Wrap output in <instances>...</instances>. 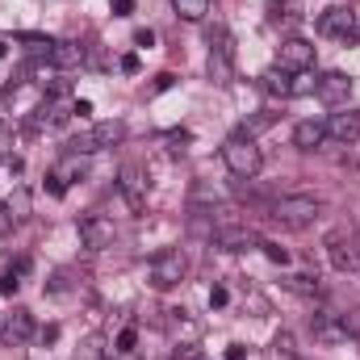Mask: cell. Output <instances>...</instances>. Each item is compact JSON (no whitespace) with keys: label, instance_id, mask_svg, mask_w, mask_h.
Listing matches in <instances>:
<instances>
[{"label":"cell","instance_id":"obj_1","mask_svg":"<svg viewBox=\"0 0 360 360\" xmlns=\"http://www.w3.org/2000/svg\"><path fill=\"white\" fill-rule=\"evenodd\" d=\"M222 160H226V168L239 180L260 176V164H264V155H260V147H256V139H252L248 130H235V134L222 143Z\"/></svg>","mask_w":360,"mask_h":360},{"label":"cell","instance_id":"obj_2","mask_svg":"<svg viewBox=\"0 0 360 360\" xmlns=\"http://www.w3.org/2000/svg\"><path fill=\"white\" fill-rule=\"evenodd\" d=\"M269 214L281 222V226H310L319 214H323V201L319 197H310V193H289V197H276L269 205Z\"/></svg>","mask_w":360,"mask_h":360},{"label":"cell","instance_id":"obj_3","mask_svg":"<svg viewBox=\"0 0 360 360\" xmlns=\"http://www.w3.org/2000/svg\"><path fill=\"white\" fill-rule=\"evenodd\" d=\"M126 139V126L122 122H96L92 130L84 134H76L68 147H72V155H92V151H105V147H117Z\"/></svg>","mask_w":360,"mask_h":360},{"label":"cell","instance_id":"obj_4","mask_svg":"<svg viewBox=\"0 0 360 360\" xmlns=\"http://www.w3.org/2000/svg\"><path fill=\"white\" fill-rule=\"evenodd\" d=\"M327 256L335 272H356L360 269V239L352 231H331L327 235Z\"/></svg>","mask_w":360,"mask_h":360},{"label":"cell","instance_id":"obj_5","mask_svg":"<svg viewBox=\"0 0 360 360\" xmlns=\"http://www.w3.org/2000/svg\"><path fill=\"white\" fill-rule=\"evenodd\" d=\"M184 252L180 248H168V252H160L155 260H151V285L155 289H172V285H180L184 281Z\"/></svg>","mask_w":360,"mask_h":360},{"label":"cell","instance_id":"obj_6","mask_svg":"<svg viewBox=\"0 0 360 360\" xmlns=\"http://www.w3.org/2000/svg\"><path fill=\"white\" fill-rule=\"evenodd\" d=\"M276 68H285V72H310L314 68V46L306 38H285L276 46Z\"/></svg>","mask_w":360,"mask_h":360},{"label":"cell","instance_id":"obj_7","mask_svg":"<svg viewBox=\"0 0 360 360\" xmlns=\"http://www.w3.org/2000/svg\"><path fill=\"white\" fill-rule=\"evenodd\" d=\"M117 188H122V197H126V205H130L134 214L147 205V172H143L139 164H126V168L117 172Z\"/></svg>","mask_w":360,"mask_h":360},{"label":"cell","instance_id":"obj_8","mask_svg":"<svg viewBox=\"0 0 360 360\" xmlns=\"http://www.w3.org/2000/svg\"><path fill=\"white\" fill-rule=\"evenodd\" d=\"M80 243H84L89 252L109 248V243H113V222L101 218V214H84V218H80Z\"/></svg>","mask_w":360,"mask_h":360},{"label":"cell","instance_id":"obj_9","mask_svg":"<svg viewBox=\"0 0 360 360\" xmlns=\"http://www.w3.org/2000/svg\"><path fill=\"white\" fill-rule=\"evenodd\" d=\"M314 92H319L323 105H344V101L352 96V80H348L344 72H323V76L314 80Z\"/></svg>","mask_w":360,"mask_h":360},{"label":"cell","instance_id":"obj_10","mask_svg":"<svg viewBox=\"0 0 360 360\" xmlns=\"http://www.w3.org/2000/svg\"><path fill=\"white\" fill-rule=\"evenodd\" d=\"M214 243H218L222 252H248V248H260V239H256L252 226H231V222L214 231Z\"/></svg>","mask_w":360,"mask_h":360},{"label":"cell","instance_id":"obj_11","mask_svg":"<svg viewBox=\"0 0 360 360\" xmlns=\"http://www.w3.org/2000/svg\"><path fill=\"white\" fill-rule=\"evenodd\" d=\"M323 143H327V122H323V117H306V122L293 126V147H302V151H319Z\"/></svg>","mask_w":360,"mask_h":360},{"label":"cell","instance_id":"obj_12","mask_svg":"<svg viewBox=\"0 0 360 360\" xmlns=\"http://www.w3.org/2000/svg\"><path fill=\"white\" fill-rule=\"evenodd\" d=\"M352 30H356V17L348 8H327L319 17V34H327V38H348Z\"/></svg>","mask_w":360,"mask_h":360},{"label":"cell","instance_id":"obj_13","mask_svg":"<svg viewBox=\"0 0 360 360\" xmlns=\"http://www.w3.org/2000/svg\"><path fill=\"white\" fill-rule=\"evenodd\" d=\"M72 117V109L63 105V101H55V96H46L38 109H34V117H30V130H42V126H63Z\"/></svg>","mask_w":360,"mask_h":360},{"label":"cell","instance_id":"obj_14","mask_svg":"<svg viewBox=\"0 0 360 360\" xmlns=\"http://www.w3.org/2000/svg\"><path fill=\"white\" fill-rule=\"evenodd\" d=\"M310 327H314V340H319V344H344V340H348L335 310H319V314L310 319Z\"/></svg>","mask_w":360,"mask_h":360},{"label":"cell","instance_id":"obj_15","mask_svg":"<svg viewBox=\"0 0 360 360\" xmlns=\"http://www.w3.org/2000/svg\"><path fill=\"white\" fill-rule=\"evenodd\" d=\"M327 139H335V143H356L360 139V113H331L327 117Z\"/></svg>","mask_w":360,"mask_h":360},{"label":"cell","instance_id":"obj_16","mask_svg":"<svg viewBox=\"0 0 360 360\" xmlns=\"http://www.w3.org/2000/svg\"><path fill=\"white\" fill-rule=\"evenodd\" d=\"M0 335H4L8 344H25V340L34 335V314H30V310H13V314L4 319Z\"/></svg>","mask_w":360,"mask_h":360},{"label":"cell","instance_id":"obj_17","mask_svg":"<svg viewBox=\"0 0 360 360\" xmlns=\"http://www.w3.org/2000/svg\"><path fill=\"white\" fill-rule=\"evenodd\" d=\"M260 89L269 92V96H289V92H293V72H285V68H269V72L260 76Z\"/></svg>","mask_w":360,"mask_h":360},{"label":"cell","instance_id":"obj_18","mask_svg":"<svg viewBox=\"0 0 360 360\" xmlns=\"http://www.w3.org/2000/svg\"><path fill=\"white\" fill-rule=\"evenodd\" d=\"M285 289H289V293H302V297H319V293H323V281H319L314 272H289V276H285Z\"/></svg>","mask_w":360,"mask_h":360},{"label":"cell","instance_id":"obj_19","mask_svg":"<svg viewBox=\"0 0 360 360\" xmlns=\"http://www.w3.org/2000/svg\"><path fill=\"white\" fill-rule=\"evenodd\" d=\"M51 63H55V68H80V63H84V46H80V42H55Z\"/></svg>","mask_w":360,"mask_h":360},{"label":"cell","instance_id":"obj_20","mask_svg":"<svg viewBox=\"0 0 360 360\" xmlns=\"http://www.w3.org/2000/svg\"><path fill=\"white\" fill-rule=\"evenodd\" d=\"M55 176L63 180V184H72V180H84V176H89V164H84V155H68V160L55 168Z\"/></svg>","mask_w":360,"mask_h":360},{"label":"cell","instance_id":"obj_21","mask_svg":"<svg viewBox=\"0 0 360 360\" xmlns=\"http://www.w3.org/2000/svg\"><path fill=\"white\" fill-rule=\"evenodd\" d=\"M21 46L38 59H51L55 55V38H42V34H21Z\"/></svg>","mask_w":360,"mask_h":360},{"label":"cell","instance_id":"obj_22","mask_svg":"<svg viewBox=\"0 0 360 360\" xmlns=\"http://www.w3.org/2000/svg\"><path fill=\"white\" fill-rule=\"evenodd\" d=\"M172 8H176V17H184V21H201L210 13V0H172Z\"/></svg>","mask_w":360,"mask_h":360},{"label":"cell","instance_id":"obj_23","mask_svg":"<svg viewBox=\"0 0 360 360\" xmlns=\"http://www.w3.org/2000/svg\"><path fill=\"white\" fill-rule=\"evenodd\" d=\"M210 76H214V84H231V59L210 51Z\"/></svg>","mask_w":360,"mask_h":360},{"label":"cell","instance_id":"obj_24","mask_svg":"<svg viewBox=\"0 0 360 360\" xmlns=\"http://www.w3.org/2000/svg\"><path fill=\"white\" fill-rule=\"evenodd\" d=\"M134 348H139V331H134V327H122L113 352H117V356H134Z\"/></svg>","mask_w":360,"mask_h":360},{"label":"cell","instance_id":"obj_25","mask_svg":"<svg viewBox=\"0 0 360 360\" xmlns=\"http://www.w3.org/2000/svg\"><path fill=\"white\" fill-rule=\"evenodd\" d=\"M272 360H297V352H293V335H289V331H281V335L272 340Z\"/></svg>","mask_w":360,"mask_h":360},{"label":"cell","instance_id":"obj_26","mask_svg":"<svg viewBox=\"0 0 360 360\" xmlns=\"http://www.w3.org/2000/svg\"><path fill=\"white\" fill-rule=\"evenodd\" d=\"M172 360H205V352L188 340V344H176V352H172Z\"/></svg>","mask_w":360,"mask_h":360},{"label":"cell","instance_id":"obj_27","mask_svg":"<svg viewBox=\"0 0 360 360\" xmlns=\"http://www.w3.org/2000/svg\"><path fill=\"white\" fill-rule=\"evenodd\" d=\"M340 327H344V335H348V340H352V335H360V310L340 314Z\"/></svg>","mask_w":360,"mask_h":360},{"label":"cell","instance_id":"obj_28","mask_svg":"<svg viewBox=\"0 0 360 360\" xmlns=\"http://www.w3.org/2000/svg\"><path fill=\"white\" fill-rule=\"evenodd\" d=\"M260 248H264V256H269L272 264H281V269H285V264H289V252H285V248H281V243H260Z\"/></svg>","mask_w":360,"mask_h":360},{"label":"cell","instance_id":"obj_29","mask_svg":"<svg viewBox=\"0 0 360 360\" xmlns=\"http://www.w3.org/2000/svg\"><path fill=\"white\" fill-rule=\"evenodd\" d=\"M314 80H319V76H314ZM314 80H310L306 72H297V76H293V92H289V96H306V92H314Z\"/></svg>","mask_w":360,"mask_h":360},{"label":"cell","instance_id":"obj_30","mask_svg":"<svg viewBox=\"0 0 360 360\" xmlns=\"http://www.w3.org/2000/svg\"><path fill=\"white\" fill-rule=\"evenodd\" d=\"M13 222H17V218H13L8 201H0V235H8V231H13Z\"/></svg>","mask_w":360,"mask_h":360},{"label":"cell","instance_id":"obj_31","mask_svg":"<svg viewBox=\"0 0 360 360\" xmlns=\"http://www.w3.org/2000/svg\"><path fill=\"white\" fill-rule=\"evenodd\" d=\"M8 147H13V130L8 122H0V160H8Z\"/></svg>","mask_w":360,"mask_h":360},{"label":"cell","instance_id":"obj_32","mask_svg":"<svg viewBox=\"0 0 360 360\" xmlns=\"http://www.w3.org/2000/svg\"><path fill=\"white\" fill-rule=\"evenodd\" d=\"M226 302H231V293H226L222 285H214V289H210V306H218V310H222Z\"/></svg>","mask_w":360,"mask_h":360},{"label":"cell","instance_id":"obj_33","mask_svg":"<svg viewBox=\"0 0 360 360\" xmlns=\"http://www.w3.org/2000/svg\"><path fill=\"white\" fill-rule=\"evenodd\" d=\"M17 285H21V281H17L13 272H8V276H0V297H13V293H17Z\"/></svg>","mask_w":360,"mask_h":360},{"label":"cell","instance_id":"obj_34","mask_svg":"<svg viewBox=\"0 0 360 360\" xmlns=\"http://www.w3.org/2000/svg\"><path fill=\"white\" fill-rule=\"evenodd\" d=\"M46 193H51V197H63V193H68V184L51 172V176H46Z\"/></svg>","mask_w":360,"mask_h":360},{"label":"cell","instance_id":"obj_35","mask_svg":"<svg viewBox=\"0 0 360 360\" xmlns=\"http://www.w3.org/2000/svg\"><path fill=\"white\" fill-rule=\"evenodd\" d=\"M184 143H188V134L180 130V134H172V139H168V151H172V155H184Z\"/></svg>","mask_w":360,"mask_h":360},{"label":"cell","instance_id":"obj_36","mask_svg":"<svg viewBox=\"0 0 360 360\" xmlns=\"http://www.w3.org/2000/svg\"><path fill=\"white\" fill-rule=\"evenodd\" d=\"M139 68H143L139 55H122V72H126V76H139Z\"/></svg>","mask_w":360,"mask_h":360},{"label":"cell","instance_id":"obj_37","mask_svg":"<svg viewBox=\"0 0 360 360\" xmlns=\"http://www.w3.org/2000/svg\"><path fill=\"white\" fill-rule=\"evenodd\" d=\"M25 205H30V201H25V193L17 188V197L8 201V210H13V218H21V214H25Z\"/></svg>","mask_w":360,"mask_h":360},{"label":"cell","instance_id":"obj_38","mask_svg":"<svg viewBox=\"0 0 360 360\" xmlns=\"http://www.w3.org/2000/svg\"><path fill=\"white\" fill-rule=\"evenodd\" d=\"M134 46H155V34L151 30H134Z\"/></svg>","mask_w":360,"mask_h":360},{"label":"cell","instance_id":"obj_39","mask_svg":"<svg viewBox=\"0 0 360 360\" xmlns=\"http://www.w3.org/2000/svg\"><path fill=\"white\" fill-rule=\"evenodd\" d=\"M172 84H176V76H172V72H164V76H155V92H168Z\"/></svg>","mask_w":360,"mask_h":360},{"label":"cell","instance_id":"obj_40","mask_svg":"<svg viewBox=\"0 0 360 360\" xmlns=\"http://www.w3.org/2000/svg\"><path fill=\"white\" fill-rule=\"evenodd\" d=\"M113 13H117V17H130V13H134V0H113Z\"/></svg>","mask_w":360,"mask_h":360},{"label":"cell","instance_id":"obj_41","mask_svg":"<svg viewBox=\"0 0 360 360\" xmlns=\"http://www.w3.org/2000/svg\"><path fill=\"white\" fill-rule=\"evenodd\" d=\"M226 360H248V348H243V344H231V348H226Z\"/></svg>","mask_w":360,"mask_h":360},{"label":"cell","instance_id":"obj_42","mask_svg":"<svg viewBox=\"0 0 360 360\" xmlns=\"http://www.w3.org/2000/svg\"><path fill=\"white\" fill-rule=\"evenodd\" d=\"M0 327H4V323H0Z\"/></svg>","mask_w":360,"mask_h":360}]
</instances>
